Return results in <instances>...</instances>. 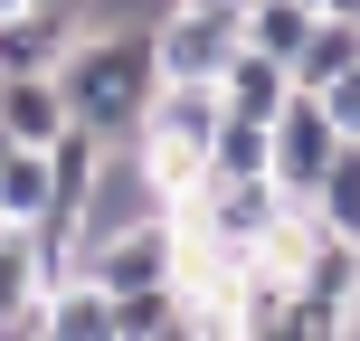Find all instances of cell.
<instances>
[{"instance_id":"9c48e42d","label":"cell","mask_w":360,"mask_h":341,"mask_svg":"<svg viewBox=\"0 0 360 341\" xmlns=\"http://www.w3.org/2000/svg\"><path fill=\"white\" fill-rule=\"evenodd\" d=\"M0 218H10V228H38V218H57L48 143H0Z\"/></svg>"},{"instance_id":"6da1fadb","label":"cell","mask_w":360,"mask_h":341,"mask_svg":"<svg viewBox=\"0 0 360 341\" xmlns=\"http://www.w3.org/2000/svg\"><path fill=\"white\" fill-rule=\"evenodd\" d=\"M152 86H162V57H152V19H86L57 57V95H67V124H86L95 143H133Z\"/></svg>"},{"instance_id":"5b68a950","label":"cell","mask_w":360,"mask_h":341,"mask_svg":"<svg viewBox=\"0 0 360 341\" xmlns=\"http://www.w3.org/2000/svg\"><path fill=\"white\" fill-rule=\"evenodd\" d=\"M76 29H86V19L57 10V0H19V10H0V76H48L57 57H67Z\"/></svg>"},{"instance_id":"9a60e30c","label":"cell","mask_w":360,"mask_h":341,"mask_svg":"<svg viewBox=\"0 0 360 341\" xmlns=\"http://www.w3.org/2000/svg\"><path fill=\"white\" fill-rule=\"evenodd\" d=\"M57 10H76V19H86V0H57Z\"/></svg>"},{"instance_id":"ba28073f","label":"cell","mask_w":360,"mask_h":341,"mask_svg":"<svg viewBox=\"0 0 360 341\" xmlns=\"http://www.w3.org/2000/svg\"><path fill=\"white\" fill-rule=\"evenodd\" d=\"M57 133H67L57 67L48 76H0V143H57Z\"/></svg>"},{"instance_id":"7a4b0ae2","label":"cell","mask_w":360,"mask_h":341,"mask_svg":"<svg viewBox=\"0 0 360 341\" xmlns=\"http://www.w3.org/2000/svg\"><path fill=\"white\" fill-rule=\"evenodd\" d=\"M76 275H95L105 294H133V285H180V218L152 209V218H124V228L86 237Z\"/></svg>"},{"instance_id":"4fadbf2b","label":"cell","mask_w":360,"mask_h":341,"mask_svg":"<svg viewBox=\"0 0 360 341\" xmlns=\"http://www.w3.org/2000/svg\"><path fill=\"white\" fill-rule=\"evenodd\" d=\"M209 171H218V180L266 171V124H256V114H218V133H209Z\"/></svg>"},{"instance_id":"277c9868","label":"cell","mask_w":360,"mask_h":341,"mask_svg":"<svg viewBox=\"0 0 360 341\" xmlns=\"http://www.w3.org/2000/svg\"><path fill=\"white\" fill-rule=\"evenodd\" d=\"M228 48H237V10H209V0H162V10H152L162 76H218Z\"/></svg>"},{"instance_id":"8fae6325","label":"cell","mask_w":360,"mask_h":341,"mask_svg":"<svg viewBox=\"0 0 360 341\" xmlns=\"http://www.w3.org/2000/svg\"><path fill=\"white\" fill-rule=\"evenodd\" d=\"M304 29H313V0H247V10H237V38L266 48V57H294Z\"/></svg>"},{"instance_id":"7c38bea8","label":"cell","mask_w":360,"mask_h":341,"mask_svg":"<svg viewBox=\"0 0 360 341\" xmlns=\"http://www.w3.org/2000/svg\"><path fill=\"white\" fill-rule=\"evenodd\" d=\"M180 332V285H133L114 294V341H171Z\"/></svg>"},{"instance_id":"3957f363","label":"cell","mask_w":360,"mask_h":341,"mask_svg":"<svg viewBox=\"0 0 360 341\" xmlns=\"http://www.w3.org/2000/svg\"><path fill=\"white\" fill-rule=\"evenodd\" d=\"M342 152V124L323 114V95L313 86H294L285 105L266 114V180L285 199H313V180H323V162Z\"/></svg>"},{"instance_id":"8992f818","label":"cell","mask_w":360,"mask_h":341,"mask_svg":"<svg viewBox=\"0 0 360 341\" xmlns=\"http://www.w3.org/2000/svg\"><path fill=\"white\" fill-rule=\"evenodd\" d=\"M48 341H114V294L95 285V275H57L48 294H38V323Z\"/></svg>"},{"instance_id":"52a82bcc","label":"cell","mask_w":360,"mask_h":341,"mask_svg":"<svg viewBox=\"0 0 360 341\" xmlns=\"http://www.w3.org/2000/svg\"><path fill=\"white\" fill-rule=\"evenodd\" d=\"M209 86H218V105H228V114H256V124H266V114H275V105L294 95V67L237 38V48H228V67H218Z\"/></svg>"},{"instance_id":"5bb4252c","label":"cell","mask_w":360,"mask_h":341,"mask_svg":"<svg viewBox=\"0 0 360 341\" xmlns=\"http://www.w3.org/2000/svg\"><path fill=\"white\" fill-rule=\"evenodd\" d=\"M313 95H323V114H332L342 133H360V67H342L332 86H313Z\"/></svg>"},{"instance_id":"30bf717a","label":"cell","mask_w":360,"mask_h":341,"mask_svg":"<svg viewBox=\"0 0 360 341\" xmlns=\"http://www.w3.org/2000/svg\"><path fill=\"white\" fill-rule=\"evenodd\" d=\"M38 294H48V266H38L29 228L0 218V332H29L38 323Z\"/></svg>"},{"instance_id":"2e32d148","label":"cell","mask_w":360,"mask_h":341,"mask_svg":"<svg viewBox=\"0 0 360 341\" xmlns=\"http://www.w3.org/2000/svg\"><path fill=\"white\" fill-rule=\"evenodd\" d=\"M313 10H323V0H313Z\"/></svg>"}]
</instances>
